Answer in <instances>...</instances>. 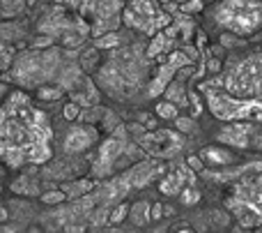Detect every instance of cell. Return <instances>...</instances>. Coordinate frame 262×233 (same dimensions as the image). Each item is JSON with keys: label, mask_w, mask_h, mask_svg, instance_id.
<instances>
[{"label": "cell", "mask_w": 262, "mask_h": 233, "mask_svg": "<svg viewBox=\"0 0 262 233\" xmlns=\"http://www.w3.org/2000/svg\"><path fill=\"white\" fill-rule=\"evenodd\" d=\"M49 115L23 90H12L0 104V160L9 169L46 164L53 155Z\"/></svg>", "instance_id": "cell-1"}, {"label": "cell", "mask_w": 262, "mask_h": 233, "mask_svg": "<svg viewBox=\"0 0 262 233\" xmlns=\"http://www.w3.org/2000/svg\"><path fill=\"white\" fill-rule=\"evenodd\" d=\"M203 95L207 100V109L221 123H239V120H253L262 125V104L260 102H244L228 95L216 79L203 83Z\"/></svg>", "instance_id": "cell-2"}, {"label": "cell", "mask_w": 262, "mask_h": 233, "mask_svg": "<svg viewBox=\"0 0 262 233\" xmlns=\"http://www.w3.org/2000/svg\"><path fill=\"white\" fill-rule=\"evenodd\" d=\"M214 21L235 35H253L262 28V0H221L214 7Z\"/></svg>", "instance_id": "cell-3"}, {"label": "cell", "mask_w": 262, "mask_h": 233, "mask_svg": "<svg viewBox=\"0 0 262 233\" xmlns=\"http://www.w3.org/2000/svg\"><path fill=\"white\" fill-rule=\"evenodd\" d=\"M226 206L239 226H262V173L249 176L246 180L237 183Z\"/></svg>", "instance_id": "cell-4"}, {"label": "cell", "mask_w": 262, "mask_h": 233, "mask_svg": "<svg viewBox=\"0 0 262 233\" xmlns=\"http://www.w3.org/2000/svg\"><path fill=\"white\" fill-rule=\"evenodd\" d=\"M124 0H83L81 14L88 21V30L95 37H104L118 30L122 21Z\"/></svg>", "instance_id": "cell-5"}, {"label": "cell", "mask_w": 262, "mask_h": 233, "mask_svg": "<svg viewBox=\"0 0 262 233\" xmlns=\"http://www.w3.org/2000/svg\"><path fill=\"white\" fill-rule=\"evenodd\" d=\"M122 21L138 32L157 35L170 23V16L163 12L157 0H129L122 9Z\"/></svg>", "instance_id": "cell-6"}, {"label": "cell", "mask_w": 262, "mask_h": 233, "mask_svg": "<svg viewBox=\"0 0 262 233\" xmlns=\"http://www.w3.org/2000/svg\"><path fill=\"white\" fill-rule=\"evenodd\" d=\"M58 53L55 51H35V53H26L18 58L16 69H14V79L26 83H44L46 79H51L55 74V65H58Z\"/></svg>", "instance_id": "cell-7"}, {"label": "cell", "mask_w": 262, "mask_h": 233, "mask_svg": "<svg viewBox=\"0 0 262 233\" xmlns=\"http://www.w3.org/2000/svg\"><path fill=\"white\" fill-rule=\"evenodd\" d=\"M216 139L223 146L232 148H253V150H262V125L253 123V120H239V123H228Z\"/></svg>", "instance_id": "cell-8"}, {"label": "cell", "mask_w": 262, "mask_h": 233, "mask_svg": "<svg viewBox=\"0 0 262 233\" xmlns=\"http://www.w3.org/2000/svg\"><path fill=\"white\" fill-rule=\"evenodd\" d=\"M143 146L147 148L152 155L168 157V155H172V152L180 150L182 139H180V134L163 129V132H154V134H149V137H145L143 139Z\"/></svg>", "instance_id": "cell-9"}, {"label": "cell", "mask_w": 262, "mask_h": 233, "mask_svg": "<svg viewBox=\"0 0 262 233\" xmlns=\"http://www.w3.org/2000/svg\"><path fill=\"white\" fill-rule=\"evenodd\" d=\"M97 129L90 127V125H74L69 129V134L64 137V152L69 155H76V152H83L88 148H92L97 143Z\"/></svg>", "instance_id": "cell-10"}, {"label": "cell", "mask_w": 262, "mask_h": 233, "mask_svg": "<svg viewBox=\"0 0 262 233\" xmlns=\"http://www.w3.org/2000/svg\"><path fill=\"white\" fill-rule=\"evenodd\" d=\"M193 180H195L193 178V171L184 164V166H177L172 173H168L166 178L161 180L159 189H161L163 194H168V197H175V194H180L186 185H193Z\"/></svg>", "instance_id": "cell-11"}, {"label": "cell", "mask_w": 262, "mask_h": 233, "mask_svg": "<svg viewBox=\"0 0 262 233\" xmlns=\"http://www.w3.org/2000/svg\"><path fill=\"white\" fill-rule=\"evenodd\" d=\"M172 63L180 65V63H182V58H180V55H172ZM175 65H163V67H161V74H159V76L154 79L152 88H149V95H152V97H154V95H159V92H161L163 88H166V81L170 79V74L177 69Z\"/></svg>", "instance_id": "cell-12"}, {"label": "cell", "mask_w": 262, "mask_h": 233, "mask_svg": "<svg viewBox=\"0 0 262 233\" xmlns=\"http://www.w3.org/2000/svg\"><path fill=\"white\" fill-rule=\"evenodd\" d=\"M200 157L207 162H212V164H230L235 157H232L230 150H226V148H205L203 152H200Z\"/></svg>", "instance_id": "cell-13"}, {"label": "cell", "mask_w": 262, "mask_h": 233, "mask_svg": "<svg viewBox=\"0 0 262 233\" xmlns=\"http://www.w3.org/2000/svg\"><path fill=\"white\" fill-rule=\"evenodd\" d=\"M92 187H95V185H92L90 180H81V183H69V185H64L62 192L67 194V197H83V194H88Z\"/></svg>", "instance_id": "cell-14"}, {"label": "cell", "mask_w": 262, "mask_h": 233, "mask_svg": "<svg viewBox=\"0 0 262 233\" xmlns=\"http://www.w3.org/2000/svg\"><path fill=\"white\" fill-rule=\"evenodd\" d=\"M23 7H26V0H0V14H5V16L21 14Z\"/></svg>", "instance_id": "cell-15"}, {"label": "cell", "mask_w": 262, "mask_h": 233, "mask_svg": "<svg viewBox=\"0 0 262 233\" xmlns=\"http://www.w3.org/2000/svg\"><path fill=\"white\" fill-rule=\"evenodd\" d=\"M157 115L163 120H177L180 118V113H177V106L172 104V102H161V104H157Z\"/></svg>", "instance_id": "cell-16"}, {"label": "cell", "mask_w": 262, "mask_h": 233, "mask_svg": "<svg viewBox=\"0 0 262 233\" xmlns=\"http://www.w3.org/2000/svg\"><path fill=\"white\" fill-rule=\"evenodd\" d=\"M180 199H182V203H184V206H193V203L200 201V192L193 187V185H186V187L180 192Z\"/></svg>", "instance_id": "cell-17"}, {"label": "cell", "mask_w": 262, "mask_h": 233, "mask_svg": "<svg viewBox=\"0 0 262 233\" xmlns=\"http://www.w3.org/2000/svg\"><path fill=\"white\" fill-rule=\"evenodd\" d=\"M14 60V49L7 44H0V69H9Z\"/></svg>", "instance_id": "cell-18"}, {"label": "cell", "mask_w": 262, "mask_h": 233, "mask_svg": "<svg viewBox=\"0 0 262 233\" xmlns=\"http://www.w3.org/2000/svg\"><path fill=\"white\" fill-rule=\"evenodd\" d=\"M64 199H67V194H64L62 189H51V192H46L44 197H41V201L44 203H62Z\"/></svg>", "instance_id": "cell-19"}, {"label": "cell", "mask_w": 262, "mask_h": 233, "mask_svg": "<svg viewBox=\"0 0 262 233\" xmlns=\"http://www.w3.org/2000/svg\"><path fill=\"white\" fill-rule=\"evenodd\" d=\"M127 212H129V206H127V203L118 206V208L113 210V215H111V222H113V224H120V222H122L124 217H127Z\"/></svg>", "instance_id": "cell-20"}, {"label": "cell", "mask_w": 262, "mask_h": 233, "mask_svg": "<svg viewBox=\"0 0 262 233\" xmlns=\"http://www.w3.org/2000/svg\"><path fill=\"white\" fill-rule=\"evenodd\" d=\"M60 95H62V90H60L58 86H55L53 90H49V88H39V97H41V100H58Z\"/></svg>", "instance_id": "cell-21"}, {"label": "cell", "mask_w": 262, "mask_h": 233, "mask_svg": "<svg viewBox=\"0 0 262 233\" xmlns=\"http://www.w3.org/2000/svg\"><path fill=\"white\" fill-rule=\"evenodd\" d=\"M76 115H78V106H76V102H72V104L64 106V118H67V120H76Z\"/></svg>", "instance_id": "cell-22"}, {"label": "cell", "mask_w": 262, "mask_h": 233, "mask_svg": "<svg viewBox=\"0 0 262 233\" xmlns=\"http://www.w3.org/2000/svg\"><path fill=\"white\" fill-rule=\"evenodd\" d=\"M111 44H118V35H115V32H111L108 37H104V40H99L97 42V46H111Z\"/></svg>", "instance_id": "cell-23"}, {"label": "cell", "mask_w": 262, "mask_h": 233, "mask_svg": "<svg viewBox=\"0 0 262 233\" xmlns=\"http://www.w3.org/2000/svg\"><path fill=\"white\" fill-rule=\"evenodd\" d=\"M200 9V0H189L182 5V12H198Z\"/></svg>", "instance_id": "cell-24"}, {"label": "cell", "mask_w": 262, "mask_h": 233, "mask_svg": "<svg viewBox=\"0 0 262 233\" xmlns=\"http://www.w3.org/2000/svg\"><path fill=\"white\" fill-rule=\"evenodd\" d=\"M186 166H189L191 171H200L203 169V164L198 162V157H189V162H186Z\"/></svg>", "instance_id": "cell-25"}, {"label": "cell", "mask_w": 262, "mask_h": 233, "mask_svg": "<svg viewBox=\"0 0 262 233\" xmlns=\"http://www.w3.org/2000/svg\"><path fill=\"white\" fill-rule=\"evenodd\" d=\"M177 127H180V129H191V127H193V120H189V118H177Z\"/></svg>", "instance_id": "cell-26"}, {"label": "cell", "mask_w": 262, "mask_h": 233, "mask_svg": "<svg viewBox=\"0 0 262 233\" xmlns=\"http://www.w3.org/2000/svg\"><path fill=\"white\" fill-rule=\"evenodd\" d=\"M161 212H163V206H161V203H157V206H152V215H149V217H152V220H161Z\"/></svg>", "instance_id": "cell-27"}, {"label": "cell", "mask_w": 262, "mask_h": 233, "mask_svg": "<svg viewBox=\"0 0 262 233\" xmlns=\"http://www.w3.org/2000/svg\"><path fill=\"white\" fill-rule=\"evenodd\" d=\"M55 3H60V5H64V7H81V3L83 0H55Z\"/></svg>", "instance_id": "cell-28"}, {"label": "cell", "mask_w": 262, "mask_h": 233, "mask_svg": "<svg viewBox=\"0 0 262 233\" xmlns=\"http://www.w3.org/2000/svg\"><path fill=\"white\" fill-rule=\"evenodd\" d=\"M5 220H7V208L0 206V222H5Z\"/></svg>", "instance_id": "cell-29"}, {"label": "cell", "mask_w": 262, "mask_h": 233, "mask_svg": "<svg viewBox=\"0 0 262 233\" xmlns=\"http://www.w3.org/2000/svg\"><path fill=\"white\" fill-rule=\"evenodd\" d=\"M3 97H7V86H5V83H0V100H3Z\"/></svg>", "instance_id": "cell-30"}, {"label": "cell", "mask_w": 262, "mask_h": 233, "mask_svg": "<svg viewBox=\"0 0 262 233\" xmlns=\"http://www.w3.org/2000/svg\"><path fill=\"white\" fill-rule=\"evenodd\" d=\"M0 233H14V229H7V226L3 229V226H0Z\"/></svg>", "instance_id": "cell-31"}, {"label": "cell", "mask_w": 262, "mask_h": 233, "mask_svg": "<svg viewBox=\"0 0 262 233\" xmlns=\"http://www.w3.org/2000/svg\"><path fill=\"white\" fill-rule=\"evenodd\" d=\"M175 233H193V231H189V229H180V231H175Z\"/></svg>", "instance_id": "cell-32"}, {"label": "cell", "mask_w": 262, "mask_h": 233, "mask_svg": "<svg viewBox=\"0 0 262 233\" xmlns=\"http://www.w3.org/2000/svg\"><path fill=\"white\" fill-rule=\"evenodd\" d=\"M0 176H3V166H0Z\"/></svg>", "instance_id": "cell-33"}, {"label": "cell", "mask_w": 262, "mask_h": 233, "mask_svg": "<svg viewBox=\"0 0 262 233\" xmlns=\"http://www.w3.org/2000/svg\"><path fill=\"white\" fill-rule=\"evenodd\" d=\"M0 192H3V187H0Z\"/></svg>", "instance_id": "cell-34"}, {"label": "cell", "mask_w": 262, "mask_h": 233, "mask_svg": "<svg viewBox=\"0 0 262 233\" xmlns=\"http://www.w3.org/2000/svg\"><path fill=\"white\" fill-rule=\"evenodd\" d=\"M28 3H32V0H28Z\"/></svg>", "instance_id": "cell-35"}]
</instances>
